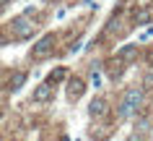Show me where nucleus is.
Listing matches in <instances>:
<instances>
[{"mask_svg": "<svg viewBox=\"0 0 153 141\" xmlns=\"http://www.w3.org/2000/svg\"><path fill=\"white\" fill-rule=\"evenodd\" d=\"M24 84H26V73H24V71H18V73L10 76V84H8V86H10L13 91H18L21 86H24Z\"/></svg>", "mask_w": 153, "mask_h": 141, "instance_id": "0eeeda50", "label": "nucleus"}, {"mask_svg": "<svg viewBox=\"0 0 153 141\" xmlns=\"http://www.w3.org/2000/svg\"><path fill=\"white\" fill-rule=\"evenodd\" d=\"M52 42H55V34H44V37L31 47V58H36V60L47 58L49 52H52Z\"/></svg>", "mask_w": 153, "mask_h": 141, "instance_id": "7ed1b4c3", "label": "nucleus"}, {"mask_svg": "<svg viewBox=\"0 0 153 141\" xmlns=\"http://www.w3.org/2000/svg\"><path fill=\"white\" fill-rule=\"evenodd\" d=\"M65 76H68V73H65V68H57V71H52V76H49V81H47V84H55V81H62Z\"/></svg>", "mask_w": 153, "mask_h": 141, "instance_id": "9d476101", "label": "nucleus"}, {"mask_svg": "<svg viewBox=\"0 0 153 141\" xmlns=\"http://www.w3.org/2000/svg\"><path fill=\"white\" fill-rule=\"evenodd\" d=\"M83 89H86V84H83L81 78H70V81H68V97H70V100H78L83 94Z\"/></svg>", "mask_w": 153, "mask_h": 141, "instance_id": "423d86ee", "label": "nucleus"}, {"mask_svg": "<svg viewBox=\"0 0 153 141\" xmlns=\"http://www.w3.org/2000/svg\"><path fill=\"white\" fill-rule=\"evenodd\" d=\"M140 102H143V89L140 86H130L127 91H125V97H122L120 102V110H117V118H132L137 112V107H140Z\"/></svg>", "mask_w": 153, "mask_h": 141, "instance_id": "f257e3e1", "label": "nucleus"}, {"mask_svg": "<svg viewBox=\"0 0 153 141\" xmlns=\"http://www.w3.org/2000/svg\"><path fill=\"white\" fill-rule=\"evenodd\" d=\"M151 63H153V52H151Z\"/></svg>", "mask_w": 153, "mask_h": 141, "instance_id": "ddd939ff", "label": "nucleus"}, {"mask_svg": "<svg viewBox=\"0 0 153 141\" xmlns=\"http://www.w3.org/2000/svg\"><path fill=\"white\" fill-rule=\"evenodd\" d=\"M135 52H137V44H135V42H130V44H125L122 50H117V58L125 60V58H132Z\"/></svg>", "mask_w": 153, "mask_h": 141, "instance_id": "6e6552de", "label": "nucleus"}, {"mask_svg": "<svg viewBox=\"0 0 153 141\" xmlns=\"http://www.w3.org/2000/svg\"><path fill=\"white\" fill-rule=\"evenodd\" d=\"M109 110H106V102L101 100V97H96V100H91V105H88V115L91 118H104Z\"/></svg>", "mask_w": 153, "mask_h": 141, "instance_id": "39448f33", "label": "nucleus"}, {"mask_svg": "<svg viewBox=\"0 0 153 141\" xmlns=\"http://www.w3.org/2000/svg\"><path fill=\"white\" fill-rule=\"evenodd\" d=\"M13 34H16L18 39H29V37H34V24L29 21V16H18L13 18Z\"/></svg>", "mask_w": 153, "mask_h": 141, "instance_id": "f03ea898", "label": "nucleus"}, {"mask_svg": "<svg viewBox=\"0 0 153 141\" xmlns=\"http://www.w3.org/2000/svg\"><path fill=\"white\" fill-rule=\"evenodd\" d=\"M91 86H94V89L101 86V68H99V66L91 68Z\"/></svg>", "mask_w": 153, "mask_h": 141, "instance_id": "1a4fd4ad", "label": "nucleus"}, {"mask_svg": "<svg viewBox=\"0 0 153 141\" xmlns=\"http://www.w3.org/2000/svg\"><path fill=\"white\" fill-rule=\"evenodd\" d=\"M8 3H10V0H3V5H8Z\"/></svg>", "mask_w": 153, "mask_h": 141, "instance_id": "f8f14e48", "label": "nucleus"}, {"mask_svg": "<svg viewBox=\"0 0 153 141\" xmlns=\"http://www.w3.org/2000/svg\"><path fill=\"white\" fill-rule=\"evenodd\" d=\"M31 100L34 102H49L52 100V84H39L36 89H34V94H31Z\"/></svg>", "mask_w": 153, "mask_h": 141, "instance_id": "20e7f679", "label": "nucleus"}, {"mask_svg": "<svg viewBox=\"0 0 153 141\" xmlns=\"http://www.w3.org/2000/svg\"><path fill=\"white\" fill-rule=\"evenodd\" d=\"M148 18H151V11H140V13H137V21H140V24H145Z\"/></svg>", "mask_w": 153, "mask_h": 141, "instance_id": "9b49d317", "label": "nucleus"}]
</instances>
